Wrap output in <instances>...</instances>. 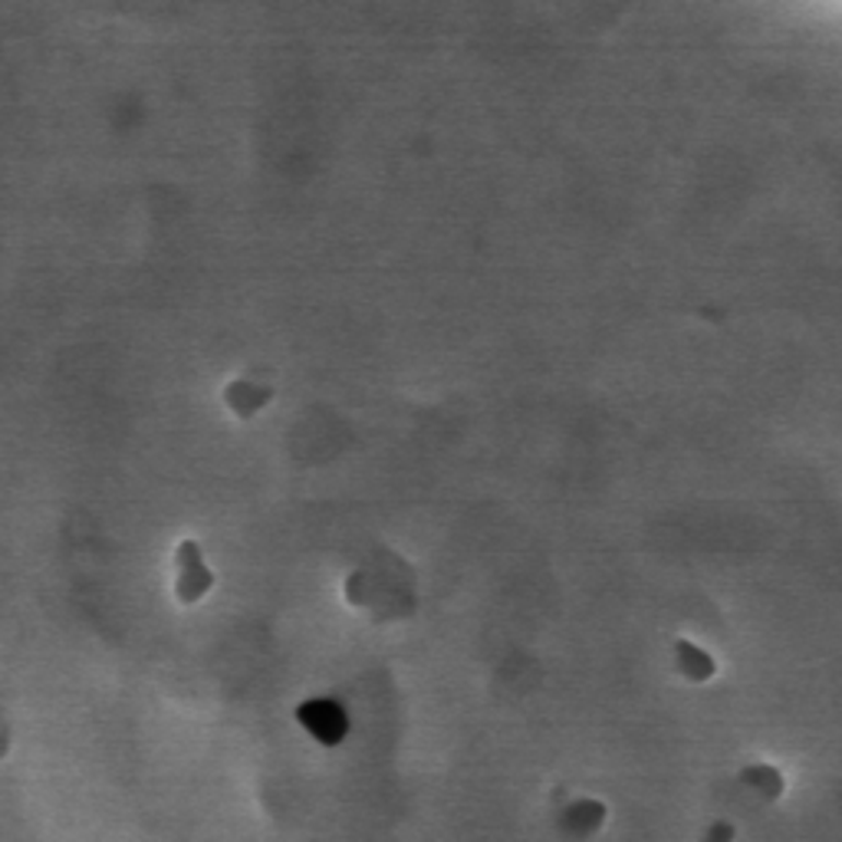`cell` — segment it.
Segmentation results:
<instances>
[{
	"mask_svg": "<svg viewBox=\"0 0 842 842\" xmlns=\"http://www.w3.org/2000/svg\"><path fill=\"white\" fill-rule=\"evenodd\" d=\"M175 599L182 606H195L201 603L211 589H214V573L204 563L201 543L198 540H182L175 550Z\"/></svg>",
	"mask_w": 842,
	"mask_h": 842,
	"instance_id": "obj_1",
	"label": "cell"
},
{
	"mask_svg": "<svg viewBox=\"0 0 842 842\" xmlns=\"http://www.w3.org/2000/svg\"><path fill=\"white\" fill-rule=\"evenodd\" d=\"M296 721H300L319 744H329V747L339 744V740L346 737V727H349L342 707H339L336 701H326V698H316V701L300 704Z\"/></svg>",
	"mask_w": 842,
	"mask_h": 842,
	"instance_id": "obj_2",
	"label": "cell"
},
{
	"mask_svg": "<svg viewBox=\"0 0 842 842\" xmlns=\"http://www.w3.org/2000/svg\"><path fill=\"white\" fill-rule=\"evenodd\" d=\"M273 388L270 385H254V382H247V378H237V382H231L227 388H224V401L231 405V411L237 414V418H250V414H257L267 401H273Z\"/></svg>",
	"mask_w": 842,
	"mask_h": 842,
	"instance_id": "obj_3",
	"label": "cell"
},
{
	"mask_svg": "<svg viewBox=\"0 0 842 842\" xmlns=\"http://www.w3.org/2000/svg\"><path fill=\"white\" fill-rule=\"evenodd\" d=\"M8 750H11V724H8L4 711H0V760L8 757Z\"/></svg>",
	"mask_w": 842,
	"mask_h": 842,
	"instance_id": "obj_4",
	"label": "cell"
}]
</instances>
